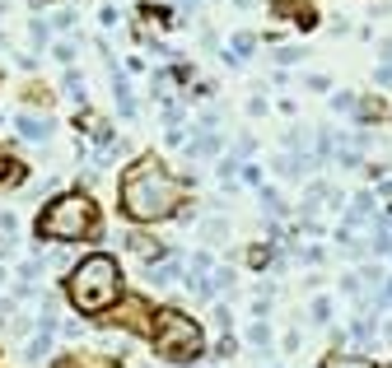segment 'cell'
Instances as JSON below:
<instances>
[{
  "instance_id": "obj_8",
  "label": "cell",
  "mask_w": 392,
  "mask_h": 368,
  "mask_svg": "<svg viewBox=\"0 0 392 368\" xmlns=\"http://www.w3.org/2000/svg\"><path fill=\"white\" fill-rule=\"evenodd\" d=\"M126 247H131L135 257H159V252H164L159 243H150V238H140V234H131V238H126Z\"/></svg>"
},
{
  "instance_id": "obj_2",
  "label": "cell",
  "mask_w": 392,
  "mask_h": 368,
  "mask_svg": "<svg viewBox=\"0 0 392 368\" xmlns=\"http://www.w3.org/2000/svg\"><path fill=\"white\" fill-rule=\"evenodd\" d=\"M66 299L75 303L84 317H103L112 303L122 299V266H117L108 252L84 257V261H79V266L66 275Z\"/></svg>"
},
{
  "instance_id": "obj_1",
  "label": "cell",
  "mask_w": 392,
  "mask_h": 368,
  "mask_svg": "<svg viewBox=\"0 0 392 368\" xmlns=\"http://www.w3.org/2000/svg\"><path fill=\"white\" fill-rule=\"evenodd\" d=\"M117 196H122V214L126 219L159 224V219H173V214H178L182 196H187V182L173 178V173L164 168V159L145 154V159H135V163L122 173Z\"/></svg>"
},
{
  "instance_id": "obj_5",
  "label": "cell",
  "mask_w": 392,
  "mask_h": 368,
  "mask_svg": "<svg viewBox=\"0 0 392 368\" xmlns=\"http://www.w3.org/2000/svg\"><path fill=\"white\" fill-rule=\"evenodd\" d=\"M271 10L285 14V19L299 23V28H313V23H318V10L308 5V0H271Z\"/></svg>"
},
{
  "instance_id": "obj_10",
  "label": "cell",
  "mask_w": 392,
  "mask_h": 368,
  "mask_svg": "<svg viewBox=\"0 0 392 368\" xmlns=\"http://www.w3.org/2000/svg\"><path fill=\"white\" fill-rule=\"evenodd\" d=\"M327 317H332V303L318 299V303H313V322H327Z\"/></svg>"
},
{
  "instance_id": "obj_9",
  "label": "cell",
  "mask_w": 392,
  "mask_h": 368,
  "mask_svg": "<svg viewBox=\"0 0 392 368\" xmlns=\"http://www.w3.org/2000/svg\"><path fill=\"white\" fill-rule=\"evenodd\" d=\"M5 182H19V163H14V159L0 149V187H5Z\"/></svg>"
},
{
  "instance_id": "obj_7",
  "label": "cell",
  "mask_w": 392,
  "mask_h": 368,
  "mask_svg": "<svg viewBox=\"0 0 392 368\" xmlns=\"http://www.w3.org/2000/svg\"><path fill=\"white\" fill-rule=\"evenodd\" d=\"M323 368H379V364H374V359H364V355H332Z\"/></svg>"
},
{
  "instance_id": "obj_6",
  "label": "cell",
  "mask_w": 392,
  "mask_h": 368,
  "mask_svg": "<svg viewBox=\"0 0 392 368\" xmlns=\"http://www.w3.org/2000/svg\"><path fill=\"white\" fill-rule=\"evenodd\" d=\"M19 131L28 135V140H47V135H52V122H47V117H19Z\"/></svg>"
},
{
  "instance_id": "obj_3",
  "label": "cell",
  "mask_w": 392,
  "mask_h": 368,
  "mask_svg": "<svg viewBox=\"0 0 392 368\" xmlns=\"http://www.w3.org/2000/svg\"><path fill=\"white\" fill-rule=\"evenodd\" d=\"M33 229H38V238H47V243H79V238H94L99 234V205H94L89 196H79V191L56 196V201L38 214Z\"/></svg>"
},
{
  "instance_id": "obj_4",
  "label": "cell",
  "mask_w": 392,
  "mask_h": 368,
  "mask_svg": "<svg viewBox=\"0 0 392 368\" xmlns=\"http://www.w3.org/2000/svg\"><path fill=\"white\" fill-rule=\"evenodd\" d=\"M150 345H155V355L168 359V364H191V359H201L206 335H201V326L191 322L187 313H178V308H159L155 322H150Z\"/></svg>"
},
{
  "instance_id": "obj_11",
  "label": "cell",
  "mask_w": 392,
  "mask_h": 368,
  "mask_svg": "<svg viewBox=\"0 0 392 368\" xmlns=\"http://www.w3.org/2000/svg\"><path fill=\"white\" fill-rule=\"evenodd\" d=\"M383 299H388V303H392V284H388V294H383Z\"/></svg>"
}]
</instances>
